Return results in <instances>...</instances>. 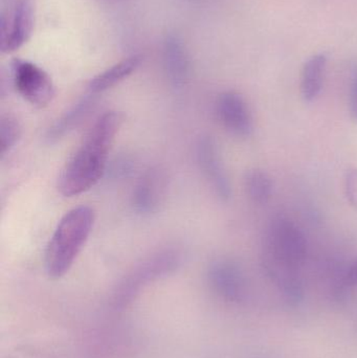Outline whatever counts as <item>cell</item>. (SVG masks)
Masks as SVG:
<instances>
[{"label": "cell", "mask_w": 357, "mask_h": 358, "mask_svg": "<svg viewBox=\"0 0 357 358\" xmlns=\"http://www.w3.org/2000/svg\"><path fill=\"white\" fill-rule=\"evenodd\" d=\"M122 123L123 115L112 110L96 120L59 176L58 189L63 196L81 195L106 174L109 155Z\"/></svg>", "instance_id": "cell-1"}, {"label": "cell", "mask_w": 357, "mask_h": 358, "mask_svg": "<svg viewBox=\"0 0 357 358\" xmlns=\"http://www.w3.org/2000/svg\"><path fill=\"white\" fill-rule=\"evenodd\" d=\"M307 254V239L299 225L287 217H276L266 231L261 264L279 290L286 292L302 281L300 271Z\"/></svg>", "instance_id": "cell-2"}, {"label": "cell", "mask_w": 357, "mask_h": 358, "mask_svg": "<svg viewBox=\"0 0 357 358\" xmlns=\"http://www.w3.org/2000/svg\"><path fill=\"white\" fill-rule=\"evenodd\" d=\"M96 221L94 208L80 206L71 208L59 221L45 252V268L54 279L64 275L77 260L89 239Z\"/></svg>", "instance_id": "cell-3"}, {"label": "cell", "mask_w": 357, "mask_h": 358, "mask_svg": "<svg viewBox=\"0 0 357 358\" xmlns=\"http://www.w3.org/2000/svg\"><path fill=\"white\" fill-rule=\"evenodd\" d=\"M12 81L16 92L36 108H44L54 98V85L45 71L29 62L14 59L10 64Z\"/></svg>", "instance_id": "cell-4"}, {"label": "cell", "mask_w": 357, "mask_h": 358, "mask_svg": "<svg viewBox=\"0 0 357 358\" xmlns=\"http://www.w3.org/2000/svg\"><path fill=\"white\" fill-rule=\"evenodd\" d=\"M195 159L199 170L221 201L232 198V185L226 173L217 143L210 136H201L195 144Z\"/></svg>", "instance_id": "cell-5"}, {"label": "cell", "mask_w": 357, "mask_h": 358, "mask_svg": "<svg viewBox=\"0 0 357 358\" xmlns=\"http://www.w3.org/2000/svg\"><path fill=\"white\" fill-rule=\"evenodd\" d=\"M182 262V252L174 248H163L145 259L119 288L121 298L132 296L140 286L172 273Z\"/></svg>", "instance_id": "cell-6"}, {"label": "cell", "mask_w": 357, "mask_h": 358, "mask_svg": "<svg viewBox=\"0 0 357 358\" xmlns=\"http://www.w3.org/2000/svg\"><path fill=\"white\" fill-rule=\"evenodd\" d=\"M167 189L165 170L156 166L143 172L132 191L131 206L136 214L142 217L156 214L165 202Z\"/></svg>", "instance_id": "cell-7"}, {"label": "cell", "mask_w": 357, "mask_h": 358, "mask_svg": "<svg viewBox=\"0 0 357 358\" xmlns=\"http://www.w3.org/2000/svg\"><path fill=\"white\" fill-rule=\"evenodd\" d=\"M220 124L233 136L249 138L254 130L253 117L249 105L236 92H224L218 96L215 106Z\"/></svg>", "instance_id": "cell-8"}, {"label": "cell", "mask_w": 357, "mask_h": 358, "mask_svg": "<svg viewBox=\"0 0 357 358\" xmlns=\"http://www.w3.org/2000/svg\"><path fill=\"white\" fill-rule=\"evenodd\" d=\"M34 29V6L31 0H17L10 18L1 20V50L12 52L27 43Z\"/></svg>", "instance_id": "cell-9"}, {"label": "cell", "mask_w": 357, "mask_h": 358, "mask_svg": "<svg viewBox=\"0 0 357 358\" xmlns=\"http://www.w3.org/2000/svg\"><path fill=\"white\" fill-rule=\"evenodd\" d=\"M209 280L214 289L231 302H240L247 294V278L240 265L234 261H214L210 265Z\"/></svg>", "instance_id": "cell-10"}, {"label": "cell", "mask_w": 357, "mask_h": 358, "mask_svg": "<svg viewBox=\"0 0 357 358\" xmlns=\"http://www.w3.org/2000/svg\"><path fill=\"white\" fill-rule=\"evenodd\" d=\"M96 94H88L63 113L45 132V142L56 144L77 129L94 110Z\"/></svg>", "instance_id": "cell-11"}, {"label": "cell", "mask_w": 357, "mask_h": 358, "mask_svg": "<svg viewBox=\"0 0 357 358\" xmlns=\"http://www.w3.org/2000/svg\"><path fill=\"white\" fill-rule=\"evenodd\" d=\"M163 66L168 80L174 90H180L186 85L190 73L188 54L177 36L170 35L163 42Z\"/></svg>", "instance_id": "cell-12"}, {"label": "cell", "mask_w": 357, "mask_h": 358, "mask_svg": "<svg viewBox=\"0 0 357 358\" xmlns=\"http://www.w3.org/2000/svg\"><path fill=\"white\" fill-rule=\"evenodd\" d=\"M326 67L327 57L324 54L314 55L304 64L300 90L302 99L306 103H312L320 96L324 84Z\"/></svg>", "instance_id": "cell-13"}, {"label": "cell", "mask_w": 357, "mask_h": 358, "mask_svg": "<svg viewBox=\"0 0 357 358\" xmlns=\"http://www.w3.org/2000/svg\"><path fill=\"white\" fill-rule=\"evenodd\" d=\"M140 62H142V58L140 56H131L124 59L121 62L117 63L110 69L99 73L92 79L88 84V90L90 94H99L110 90L113 86L131 76V73L140 67Z\"/></svg>", "instance_id": "cell-14"}, {"label": "cell", "mask_w": 357, "mask_h": 358, "mask_svg": "<svg viewBox=\"0 0 357 358\" xmlns=\"http://www.w3.org/2000/svg\"><path fill=\"white\" fill-rule=\"evenodd\" d=\"M245 187L249 199L258 206H263L272 198L274 182L264 170L252 169L245 174Z\"/></svg>", "instance_id": "cell-15"}, {"label": "cell", "mask_w": 357, "mask_h": 358, "mask_svg": "<svg viewBox=\"0 0 357 358\" xmlns=\"http://www.w3.org/2000/svg\"><path fill=\"white\" fill-rule=\"evenodd\" d=\"M21 126L16 117L2 115L0 120V153L4 157L10 152L20 140Z\"/></svg>", "instance_id": "cell-16"}, {"label": "cell", "mask_w": 357, "mask_h": 358, "mask_svg": "<svg viewBox=\"0 0 357 358\" xmlns=\"http://www.w3.org/2000/svg\"><path fill=\"white\" fill-rule=\"evenodd\" d=\"M134 170H136V163L133 159L127 157H122L111 164L109 162L106 173L110 174L113 179H124L131 176Z\"/></svg>", "instance_id": "cell-17"}, {"label": "cell", "mask_w": 357, "mask_h": 358, "mask_svg": "<svg viewBox=\"0 0 357 358\" xmlns=\"http://www.w3.org/2000/svg\"><path fill=\"white\" fill-rule=\"evenodd\" d=\"M344 187L348 202L357 210V168H352L346 172Z\"/></svg>", "instance_id": "cell-18"}, {"label": "cell", "mask_w": 357, "mask_h": 358, "mask_svg": "<svg viewBox=\"0 0 357 358\" xmlns=\"http://www.w3.org/2000/svg\"><path fill=\"white\" fill-rule=\"evenodd\" d=\"M349 113L352 121L357 123V60L352 63L350 69Z\"/></svg>", "instance_id": "cell-19"}, {"label": "cell", "mask_w": 357, "mask_h": 358, "mask_svg": "<svg viewBox=\"0 0 357 358\" xmlns=\"http://www.w3.org/2000/svg\"><path fill=\"white\" fill-rule=\"evenodd\" d=\"M352 287H357V260L344 271L340 280V289H350Z\"/></svg>", "instance_id": "cell-20"}]
</instances>
